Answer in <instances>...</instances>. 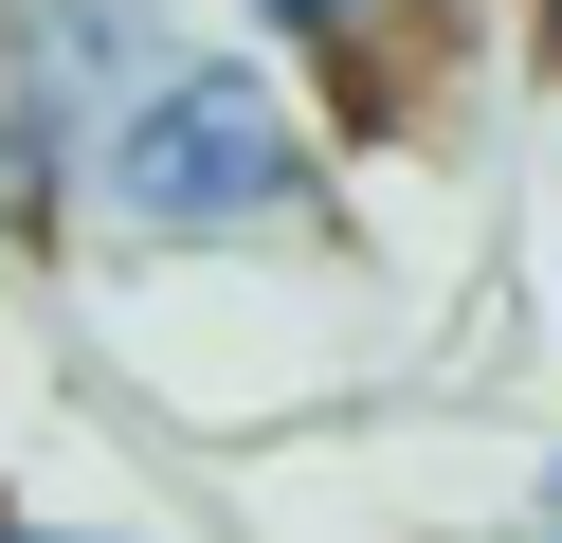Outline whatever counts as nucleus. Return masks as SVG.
<instances>
[{
  "label": "nucleus",
  "mask_w": 562,
  "mask_h": 543,
  "mask_svg": "<svg viewBox=\"0 0 562 543\" xmlns=\"http://www.w3.org/2000/svg\"><path fill=\"white\" fill-rule=\"evenodd\" d=\"M19 55H37V109H55V145H91L146 72H182L200 36H182V0H19Z\"/></svg>",
  "instance_id": "2"
},
{
  "label": "nucleus",
  "mask_w": 562,
  "mask_h": 543,
  "mask_svg": "<svg viewBox=\"0 0 562 543\" xmlns=\"http://www.w3.org/2000/svg\"><path fill=\"white\" fill-rule=\"evenodd\" d=\"M526 543H562V453H544V489H526Z\"/></svg>",
  "instance_id": "4"
},
{
  "label": "nucleus",
  "mask_w": 562,
  "mask_h": 543,
  "mask_svg": "<svg viewBox=\"0 0 562 543\" xmlns=\"http://www.w3.org/2000/svg\"><path fill=\"white\" fill-rule=\"evenodd\" d=\"M55 217H74V145H55L37 55H19V0H0V253H19V236H55Z\"/></svg>",
  "instance_id": "3"
},
{
  "label": "nucleus",
  "mask_w": 562,
  "mask_h": 543,
  "mask_svg": "<svg viewBox=\"0 0 562 543\" xmlns=\"http://www.w3.org/2000/svg\"><path fill=\"white\" fill-rule=\"evenodd\" d=\"M74 217L110 253H308L327 236V127L272 55H182L74 145Z\"/></svg>",
  "instance_id": "1"
},
{
  "label": "nucleus",
  "mask_w": 562,
  "mask_h": 543,
  "mask_svg": "<svg viewBox=\"0 0 562 543\" xmlns=\"http://www.w3.org/2000/svg\"><path fill=\"white\" fill-rule=\"evenodd\" d=\"M526 36H544V55H562V0H526Z\"/></svg>",
  "instance_id": "5"
}]
</instances>
